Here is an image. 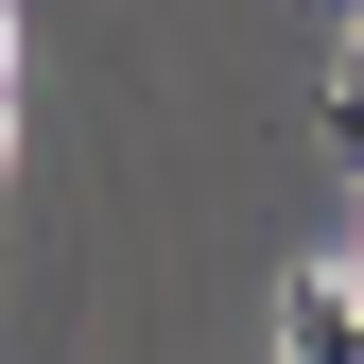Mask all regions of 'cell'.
<instances>
[{
    "mask_svg": "<svg viewBox=\"0 0 364 364\" xmlns=\"http://www.w3.org/2000/svg\"><path fill=\"white\" fill-rule=\"evenodd\" d=\"M330 139L364 156V18H347V53H330Z\"/></svg>",
    "mask_w": 364,
    "mask_h": 364,
    "instance_id": "obj_2",
    "label": "cell"
},
{
    "mask_svg": "<svg viewBox=\"0 0 364 364\" xmlns=\"http://www.w3.org/2000/svg\"><path fill=\"white\" fill-rule=\"evenodd\" d=\"M0 156H18V0H0Z\"/></svg>",
    "mask_w": 364,
    "mask_h": 364,
    "instance_id": "obj_3",
    "label": "cell"
},
{
    "mask_svg": "<svg viewBox=\"0 0 364 364\" xmlns=\"http://www.w3.org/2000/svg\"><path fill=\"white\" fill-rule=\"evenodd\" d=\"M330 18H364V0H330Z\"/></svg>",
    "mask_w": 364,
    "mask_h": 364,
    "instance_id": "obj_4",
    "label": "cell"
},
{
    "mask_svg": "<svg viewBox=\"0 0 364 364\" xmlns=\"http://www.w3.org/2000/svg\"><path fill=\"white\" fill-rule=\"evenodd\" d=\"M295 364H364V278L347 260H312V278H278V312H260Z\"/></svg>",
    "mask_w": 364,
    "mask_h": 364,
    "instance_id": "obj_1",
    "label": "cell"
}]
</instances>
